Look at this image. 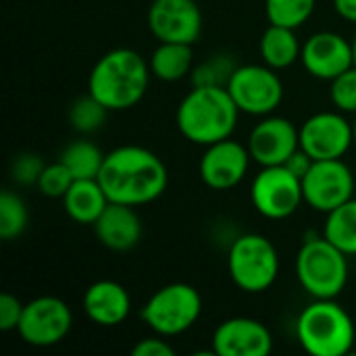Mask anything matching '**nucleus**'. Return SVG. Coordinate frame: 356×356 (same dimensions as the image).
Returning <instances> with one entry per match:
<instances>
[{"label": "nucleus", "mask_w": 356, "mask_h": 356, "mask_svg": "<svg viewBox=\"0 0 356 356\" xmlns=\"http://www.w3.org/2000/svg\"><path fill=\"white\" fill-rule=\"evenodd\" d=\"M98 181L111 202L142 207L165 194L169 171L163 159L152 150L125 144L106 152Z\"/></svg>", "instance_id": "1"}, {"label": "nucleus", "mask_w": 356, "mask_h": 356, "mask_svg": "<svg viewBox=\"0 0 356 356\" xmlns=\"http://www.w3.org/2000/svg\"><path fill=\"white\" fill-rule=\"evenodd\" d=\"M150 63L131 48H115L102 54L90 71L88 92L108 111L134 108L148 90Z\"/></svg>", "instance_id": "2"}, {"label": "nucleus", "mask_w": 356, "mask_h": 356, "mask_svg": "<svg viewBox=\"0 0 356 356\" xmlns=\"http://www.w3.org/2000/svg\"><path fill=\"white\" fill-rule=\"evenodd\" d=\"M240 108L223 86H194L177 106L175 123L179 134L196 144L211 146L232 138Z\"/></svg>", "instance_id": "3"}, {"label": "nucleus", "mask_w": 356, "mask_h": 356, "mask_svg": "<svg viewBox=\"0 0 356 356\" xmlns=\"http://www.w3.org/2000/svg\"><path fill=\"white\" fill-rule=\"evenodd\" d=\"M296 338L313 356H344L356 342L355 321L336 298H313L296 321Z\"/></svg>", "instance_id": "4"}, {"label": "nucleus", "mask_w": 356, "mask_h": 356, "mask_svg": "<svg viewBox=\"0 0 356 356\" xmlns=\"http://www.w3.org/2000/svg\"><path fill=\"white\" fill-rule=\"evenodd\" d=\"M296 277L311 298H338L348 284V254L325 236L309 238L296 254Z\"/></svg>", "instance_id": "5"}, {"label": "nucleus", "mask_w": 356, "mask_h": 356, "mask_svg": "<svg viewBox=\"0 0 356 356\" xmlns=\"http://www.w3.org/2000/svg\"><path fill=\"white\" fill-rule=\"evenodd\" d=\"M227 271L242 292H267L280 275V254L275 244L263 234H244L236 238L229 246Z\"/></svg>", "instance_id": "6"}, {"label": "nucleus", "mask_w": 356, "mask_h": 356, "mask_svg": "<svg viewBox=\"0 0 356 356\" xmlns=\"http://www.w3.org/2000/svg\"><path fill=\"white\" fill-rule=\"evenodd\" d=\"M200 315L202 296L194 286L184 282L159 288L140 311L144 325L163 338H173L188 332L194 327Z\"/></svg>", "instance_id": "7"}, {"label": "nucleus", "mask_w": 356, "mask_h": 356, "mask_svg": "<svg viewBox=\"0 0 356 356\" xmlns=\"http://www.w3.org/2000/svg\"><path fill=\"white\" fill-rule=\"evenodd\" d=\"M227 90L240 113L267 117L277 111L284 100V83L275 69L263 65H238Z\"/></svg>", "instance_id": "8"}, {"label": "nucleus", "mask_w": 356, "mask_h": 356, "mask_svg": "<svg viewBox=\"0 0 356 356\" xmlns=\"http://www.w3.org/2000/svg\"><path fill=\"white\" fill-rule=\"evenodd\" d=\"M250 198L259 215L282 221L292 217L305 202L302 181L284 165L263 167L252 179Z\"/></svg>", "instance_id": "9"}, {"label": "nucleus", "mask_w": 356, "mask_h": 356, "mask_svg": "<svg viewBox=\"0 0 356 356\" xmlns=\"http://www.w3.org/2000/svg\"><path fill=\"white\" fill-rule=\"evenodd\" d=\"M355 173L342 159L315 161L302 177L305 202L313 211L325 215L355 198Z\"/></svg>", "instance_id": "10"}, {"label": "nucleus", "mask_w": 356, "mask_h": 356, "mask_svg": "<svg viewBox=\"0 0 356 356\" xmlns=\"http://www.w3.org/2000/svg\"><path fill=\"white\" fill-rule=\"evenodd\" d=\"M73 327V313L69 305L56 296H38L23 307L19 321V336L25 344L48 348L63 342Z\"/></svg>", "instance_id": "11"}, {"label": "nucleus", "mask_w": 356, "mask_h": 356, "mask_svg": "<svg viewBox=\"0 0 356 356\" xmlns=\"http://www.w3.org/2000/svg\"><path fill=\"white\" fill-rule=\"evenodd\" d=\"M353 144V123L340 111L315 113L300 125V148L313 161L344 159Z\"/></svg>", "instance_id": "12"}, {"label": "nucleus", "mask_w": 356, "mask_h": 356, "mask_svg": "<svg viewBox=\"0 0 356 356\" xmlns=\"http://www.w3.org/2000/svg\"><path fill=\"white\" fill-rule=\"evenodd\" d=\"M250 150L248 146L227 138L204 146V152L198 163L200 179L207 188L225 192L242 184L250 167Z\"/></svg>", "instance_id": "13"}, {"label": "nucleus", "mask_w": 356, "mask_h": 356, "mask_svg": "<svg viewBox=\"0 0 356 356\" xmlns=\"http://www.w3.org/2000/svg\"><path fill=\"white\" fill-rule=\"evenodd\" d=\"M148 29L159 42L192 46L202 33V10L196 0H152Z\"/></svg>", "instance_id": "14"}, {"label": "nucleus", "mask_w": 356, "mask_h": 356, "mask_svg": "<svg viewBox=\"0 0 356 356\" xmlns=\"http://www.w3.org/2000/svg\"><path fill=\"white\" fill-rule=\"evenodd\" d=\"M248 150L261 167L286 165V161L300 148V129L286 117H263L248 136Z\"/></svg>", "instance_id": "15"}, {"label": "nucleus", "mask_w": 356, "mask_h": 356, "mask_svg": "<svg viewBox=\"0 0 356 356\" xmlns=\"http://www.w3.org/2000/svg\"><path fill=\"white\" fill-rule=\"evenodd\" d=\"M300 60L309 75L332 81L355 65L353 42L336 31H317L302 44Z\"/></svg>", "instance_id": "16"}, {"label": "nucleus", "mask_w": 356, "mask_h": 356, "mask_svg": "<svg viewBox=\"0 0 356 356\" xmlns=\"http://www.w3.org/2000/svg\"><path fill=\"white\" fill-rule=\"evenodd\" d=\"M273 350V336L265 323L252 317L225 319L213 334V355L267 356Z\"/></svg>", "instance_id": "17"}, {"label": "nucleus", "mask_w": 356, "mask_h": 356, "mask_svg": "<svg viewBox=\"0 0 356 356\" xmlns=\"http://www.w3.org/2000/svg\"><path fill=\"white\" fill-rule=\"evenodd\" d=\"M81 305L88 319L100 327H117L131 313L129 292L113 280H98L88 286Z\"/></svg>", "instance_id": "18"}, {"label": "nucleus", "mask_w": 356, "mask_h": 356, "mask_svg": "<svg viewBox=\"0 0 356 356\" xmlns=\"http://www.w3.org/2000/svg\"><path fill=\"white\" fill-rule=\"evenodd\" d=\"M92 227L98 242L115 252H127L142 240V219L129 204L111 202Z\"/></svg>", "instance_id": "19"}, {"label": "nucleus", "mask_w": 356, "mask_h": 356, "mask_svg": "<svg viewBox=\"0 0 356 356\" xmlns=\"http://www.w3.org/2000/svg\"><path fill=\"white\" fill-rule=\"evenodd\" d=\"M60 200L65 213L81 225H94L111 204L98 179H75Z\"/></svg>", "instance_id": "20"}, {"label": "nucleus", "mask_w": 356, "mask_h": 356, "mask_svg": "<svg viewBox=\"0 0 356 356\" xmlns=\"http://www.w3.org/2000/svg\"><path fill=\"white\" fill-rule=\"evenodd\" d=\"M259 54L261 60L275 71L292 67L302 54V46L300 40L296 38V29L269 23V27L263 31L259 40Z\"/></svg>", "instance_id": "21"}, {"label": "nucleus", "mask_w": 356, "mask_h": 356, "mask_svg": "<svg viewBox=\"0 0 356 356\" xmlns=\"http://www.w3.org/2000/svg\"><path fill=\"white\" fill-rule=\"evenodd\" d=\"M192 46L181 42H159L150 56V71L156 79L173 83L192 73Z\"/></svg>", "instance_id": "22"}, {"label": "nucleus", "mask_w": 356, "mask_h": 356, "mask_svg": "<svg viewBox=\"0 0 356 356\" xmlns=\"http://www.w3.org/2000/svg\"><path fill=\"white\" fill-rule=\"evenodd\" d=\"M323 236L344 254L356 257V198L327 213Z\"/></svg>", "instance_id": "23"}, {"label": "nucleus", "mask_w": 356, "mask_h": 356, "mask_svg": "<svg viewBox=\"0 0 356 356\" xmlns=\"http://www.w3.org/2000/svg\"><path fill=\"white\" fill-rule=\"evenodd\" d=\"M104 152L90 140H75L60 152V163L67 165L75 179H98L104 163Z\"/></svg>", "instance_id": "24"}, {"label": "nucleus", "mask_w": 356, "mask_h": 356, "mask_svg": "<svg viewBox=\"0 0 356 356\" xmlns=\"http://www.w3.org/2000/svg\"><path fill=\"white\" fill-rule=\"evenodd\" d=\"M108 113L111 111L88 92L86 96L75 98L73 104L69 106V123L77 134L90 136L104 125Z\"/></svg>", "instance_id": "25"}, {"label": "nucleus", "mask_w": 356, "mask_h": 356, "mask_svg": "<svg viewBox=\"0 0 356 356\" xmlns=\"http://www.w3.org/2000/svg\"><path fill=\"white\" fill-rule=\"evenodd\" d=\"M317 0H265V15L269 23L298 29L315 13Z\"/></svg>", "instance_id": "26"}, {"label": "nucleus", "mask_w": 356, "mask_h": 356, "mask_svg": "<svg viewBox=\"0 0 356 356\" xmlns=\"http://www.w3.org/2000/svg\"><path fill=\"white\" fill-rule=\"evenodd\" d=\"M29 221V211L25 200L13 192V190H2L0 194V238L2 240H15L19 238Z\"/></svg>", "instance_id": "27"}, {"label": "nucleus", "mask_w": 356, "mask_h": 356, "mask_svg": "<svg viewBox=\"0 0 356 356\" xmlns=\"http://www.w3.org/2000/svg\"><path fill=\"white\" fill-rule=\"evenodd\" d=\"M238 69V63L232 54H213L211 58L196 65L190 73L192 86H223L227 88L234 71Z\"/></svg>", "instance_id": "28"}, {"label": "nucleus", "mask_w": 356, "mask_h": 356, "mask_svg": "<svg viewBox=\"0 0 356 356\" xmlns=\"http://www.w3.org/2000/svg\"><path fill=\"white\" fill-rule=\"evenodd\" d=\"M73 181H75V177L71 175L67 165L56 161V163H50L44 167L35 186H38L40 194L46 198H63Z\"/></svg>", "instance_id": "29"}, {"label": "nucleus", "mask_w": 356, "mask_h": 356, "mask_svg": "<svg viewBox=\"0 0 356 356\" xmlns=\"http://www.w3.org/2000/svg\"><path fill=\"white\" fill-rule=\"evenodd\" d=\"M330 98L340 113H356V65L332 79Z\"/></svg>", "instance_id": "30"}, {"label": "nucleus", "mask_w": 356, "mask_h": 356, "mask_svg": "<svg viewBox=\"0 0 356 356\" xmlns=\"http://www.w3.org/2000/svg\"><path fill=\"white\" fill-rule=\"evenodd\" d=\"M44 167V161L35 152H21L10 163V177L19 186H33L38 184Z\"/></svg>", "instance_id": "31"}, {"label": "nucleus", "mask_w": 356, "mask_h": 356, "mask_svg": "<svg viewBox=\"0 0 356 356\" xmlns=\"http://www.w3.org/2000/svg\"><path fill=\"white\" fill-rule=\"evenodd\" d=\"M23 307L25 305L17 296H13L8 292H4L0 296V330L2 332H13V330L19 327Z\"/></svg>", "instance_id": "32"}, {"label": "nucleus", "mask_w": 356, "mask_h": 356, "mask_svg": "<svg viewBox=\"0 0 356 356\" xmlns=\"http://www.w3.org/2000/svg\"><path fill=\"white\" fill-rule=\"evenodd\" d=\"M134 356H173L175 350L173 346L167 342V338L154 334L152 338H144L140 340L134 348H131Z\"/></svg>", "instance_id": "33"}, {"label": "nucleus", "mask_w": 356, "mask_h": 356, "mask_svg": "<svg viewBox=\"0 0 356 356\" xmlns=\"http://www.w3.org/2000/svg\"><path fill=\"white\" fill-rule=\"evenodd\" d=\"M313 163H315V161H313V159L302 150V148H298V150H296V152L286 161V165H284V167H286L288 171H292V173L302 181V177L309 173V169L313 167Z\"/></svg>", "instance_id": "34"}, {"label": "nucleus", "mask_w": 356, "mask_h": 356, "mask_svg": "<svg viewBox=\"0 0 356 356\" xmlns=\"http://www.w3.org/2000/svg\"><path fill=\"white\" fill-rule=\"evenodd\" d=\"M334 8L342 19L356 23V0H334Z\"/></svg>", "instance_id": "35"}, {"label": "nucleus", "mask_w": 356, "mask_h": 356, "mask_svg": "<svg viewBox=\"0 0 356 356\" xmlns=\"http://www.w3.org/2000/svg\"><path fill=\"white\" fill-rule=\"evenodd\" d=\"M353 138H355V144H356V113H355V121H353Z\"/></svg>", "instance_id": "36"}, {"label": "nucleus", "mask_w": 356, "mask_h": 356, "mask_svg": "<svg viewBox=\"0 0 356 356\" xmlns=\"http://www.w3.org/2000/svg\"><path fill=\"white\" fill-rule=\"evenodd\" d=\"M353 50H355V65H356V35H355V40H353Z\"/></svg>", "instance_id": "37"}]
</instances>
